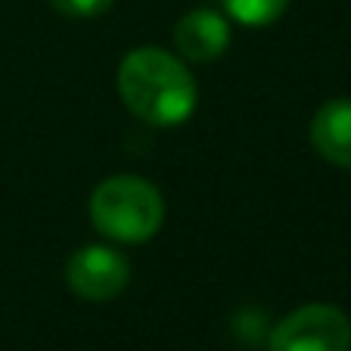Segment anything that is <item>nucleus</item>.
<instances>
[{
  "label": "nucleus",
  "mask_w": 351,
  "mask_h": 351,
  "mask_svg": "<svg viewBox=\"0 0 351 351\" xmlns=\"http://www.w3.org/2000/svg\"><path fill=\"white\" fill-rule=\"evenodd\" d=\"M121 103L153 128L184 125L196 109L199 87L184 60L162 47H137L119 66Z\"/></svg>",
  "instance_id": "obj_1"
},
{
  "label": "nucleus",
  "mask_w": 351,
  "mask_h": 351,
  "mask_svg": "<svg viewBox=\"0 0 351 351\" xmlns=\"http://www.w3.org/2000/svg\"><path fill=\"white\" fill-rule=\"evenodd\" d=\"M90 221L115 243H146L165 221V202L149 180L137 174H115L93 190Z\"/></svg>",
  "instance_id": "obj_2"
},
{
  "label": "nucleus",
  "mask_w": 351,
  "mask_h": 351,
  "mask_svg": "<svg viewBox=\"0 0 351 351\" xmlns=\"http://www.w3.org/2000/svg\"><path fill=\"white\" fill-rule=\"evenodd\" d=\"M267 351H351V320L336 305H302L271 330Z\"/></svg>",
  "instance_id": "obj_3"
},
{
  "label": "nucleus",
  "mask_w": 351,
  "mask_h": 351,
  "mask_svg": "<svg viewBox=\"0 0 351 351\" xmlns=\"http://www.w3.org/2000/svg\"><path fill=\"white\" fill-rule=\"evenodd\" d=\"M66 280L84 302H112L131 280V265L112 245H84L69 258Z\"/></svg>",
  "instance_id": "obj_4"
},
{
  "label": "nucleus",
  "mask_w": 351,
  "mask_h": 351,
  "mask_svg": "<svg viewBox=\"0 0 351 351\" xmlns=\"http://www.w3.org/2000/svg\"><path fill=\"white\" fill-rule=\"evenodd\" d=\"M178 53L190 62H215L230 47V25L215 10H193L174 25Z\"/></svg>",
  "instance_id": "obj_5"
},
{
  "label": "nucleus",
  "mask_w": 351,
  "mask_h": 351,
  "mask_svg": "<svg viewBox=\"0 0 351 351\" xmlns=\"http://www.w3.org/2000/svg\"><path fill=\"white\" fill-rule=\"evenodd\" d=\"M311 146L320 159L351 168V99H330L311 119Z\"/></svg>",
  "instance_id": "obj_6"
},
{
  "label": "nucleus",
  "mask_w": 351,
  "mask_h": 351,
  "mask_svg": "<svg viewBox=\"0 0 351 351\" xmlns=\"http://www.w3.org/2000/svg\"><path fill=\"white\" fill-rule=\"evenodd\" d=\"M230 19H237L245 28H265L277 22L286 13L289 0H221Z\"/></svg>",
  "instance_id": "obj_7"
},
{
  "label": "nucleus",
  "mask_w": 351,
  "mask_h": 351,
  "mask_svg": "<svg viewBox=\"0 0 351 351\" xmlns=\"http://www.w3.org/2000/svg\"><path fill=\"white\" fill-rule=\"evenodd\" d=\"M50 7L62 16H72V19H90V16L106 13L112 7V0H50Z\"/></svg>",
  "instance_id": "obj_8"
}]
</instances>
